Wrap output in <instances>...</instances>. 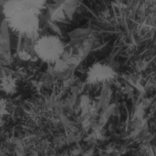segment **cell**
Masks as SVG:
<instances>
[{
	"label": "cell",
	"instance_id": "obj_3",
	"mask_svg": "<svg viewBox=\"0 0 156 156\" xmlns=\"http://www.w3.org/2000/svg\"><path fill=\"white\" fill-rule=\"evenodd\" d=\"M115 73L109 66L102 64H94V66L90 69L88 72V79L91 82H105L111 80L114 77Z\"/></svg>",
	"mask_w": 156,
	"mask_h": 156
},
{
	"label": "cell",
	"instance_id": "obj_1",
	"mask_svg": "<svg viewBox=\"0 0 156 156\" xmlns=\"http://www.w3.org/2000/svg\"><path fill=\"white\" fill-rule=\"evenodd\" d=\"M31 2H9L5 6V12L9 24L14 30L22 34L36 31L38 25V6Z\"/></svg>",
	"mask_w": 156,
	"mask_h": 156
},
{
	"label": "cell",
	"instance_id": "obj_2",
	"mask_svg": "<svg viewBox=\"0 0 156 156\" xmlns=\"http://www.w3.org/2000/svg\"><path fill=\"white\" fill-rule=\"evenodd\" d=\"M35 51L42 60L48 62H56L64 52V46L56 36H44L35 45Z\"/></svg>",
	"mask_w": 156,
	"mask_h": 156
},
{
	"label": "cell",
	"instance_id": "obj_4",
	"mask_svg": "<svg viewBox=\"0 0 156 156\" xmlns=\"http://www.w3.org/2000/svg\"><path fill=\"white\" fill-rule=\"evenodd\" d=\"M19 56L20 58H21V59H22V60H25V61L28 60V59L30 58V53H28L27 51H25V50H23V51L20 52Z\"/></svg>",
	"mask_w": 156,
	"mask_h": 156
}]
</instances>
